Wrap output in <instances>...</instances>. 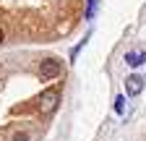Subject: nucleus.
Listing matches in <instances>:
<instances>
[{"label": "nucleus", "mask_w": 146, "mask_h": 141, "mask_svg": "<svg viewBox=\"0 0 146 141\" xmlns=\"http://www.w3.org/2000/svg\"><path fill=\"white\" fill-rule=\"evenodd\" d=\"M125 92L131 94V97H138V94L143 92V78L136 76V73H133V76H128V78H125Z\"/></svg>", "instance_id": "3"}, {"label": "nucleus", "mask_w": 146, "mask_h": 141, "mask_svg": "<svg viewBox=\"0 0 146 141\" xmlns=\"http://www.w3.org/2000/svg\"><path fill=\"white\" fill-rule=\"evenodd\" d=\"M58 99H60V92L58 89H47L39 99V110L42 112H52L55 107H58Z\"/></svg>", "instance_id": "2"}, {"label": "nucleus", "mask_w": 146, "mask_h": 141, "mask_svg": "<svg viewBox=\"0 0 146 141\" xmlns=\"http://www.w3.org/2000/svg\"><path fill=\"white\" fill-rule=\"evenodd\" d=\"M94 11H97V0H86V19H94Z\"/></svg>", "instance_id": "6"}, {"label": "nucleus", "mask_w": 146, "mask_h": 141, "mask_svg": "<svg viewBox=\"0 0 146 141\" xmlns=\"http://www.w3.org/2000/svg\"><path fill=\"white\" fill-rule=\"evenodd\" d=\"M3 39H5V37H3V29H0V45H3Z\"/></svg>", "instance_id": "8"}, {"label": "nucleus", "mask_w": 146, "mask_h": 141, "mask_svg": "<svg viewBox=\"0 0 146 141\" xmlns=\"http://www.w3.org/2000/svg\"><path fill=\"white\" fill-rule=\"evenodd\" d=\"M125 63L131 65V68H138L146 63V52H138V50H128L125 52Z\"/></svg>", "instance_id": "4"}, {"label": "nucleus", "mask_w": 146, "mask_h": 141, "mask_svg": "<svg viewBox=\"0 0 146 141\" xmlns=\"http://www.w3.org/2000/svg\"><path fill=\"white\" fill-rule=\"evenodd\" d=\"M13 141H29V133H16Z\"/></svg>", "instance_id": "7"}, {"label": "nucleus", "mask_w": 146, "mask_h": 141, "mask_svg": "<svg viewBox=\"0 0 146 141\" xmlns=\"http://www.w3.org/2000/svg\"><path fill=\"white\" fill-rule=\"evenodd\" d=\"M60 70H63V63H60V60L47 58V60H42V65H39V76H42L44 81H50V78H55V76H60Z\"/></svg>", "instance_id": "1"}, {"label": "nucleus", "mask_w": 146, "mask_h": 141, "mask_svg": "<svg viewBox=\"0 0 146 141\" xmlns=\"http://www.w3.org/2000/svg\"><path fill=\"white\" fill-rule=\"evenodd\" d=\"M115 112H117V115H125V97H123V94L115 97Z\"/></svg>", "instance_id": "5"}]
</instances>
